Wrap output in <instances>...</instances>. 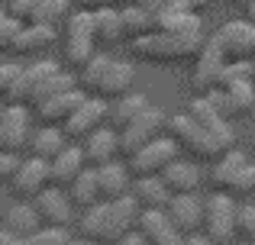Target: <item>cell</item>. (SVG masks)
Segmentation results:
<instances>
[{
	"label": "cell",
	"instance_id": "obj_1",
	"mask_svg": "<svg viewBox=\"0 0 255 245\" xmlns=\"http://www.w3.org/2000/svg\"><path fill=\"white\" fill-rule=\"evenodd\" d=\"M139 203L132 194H123L117 197V200H97L94 207L84 210L81 223H78V229H81L84 239H94L100 245H110L117 239H123V236L136 233V220H139Z\"/></svg>",
	"mask_w": 255,
	"mask_h": 245
},
{
	"label": "cell",
	"instance_id": "obj_2",
	"mask_svg": "<svg viewBox=\"0 0 255 245\" xmlns=\"http://www.w3.org/2000/svg\"><path fill=\"white\" fill-rule=\"evenodd\" d=\"M132 81H136V68L110 55H91V62L81 68V87L104 100H117V97L129 94Z\"/></svg>",
	"mask_w": 255,
	"mask_h": 245
},
{
	"label": "cell",
	"instance_id": "obj_3",
	"mask_svg": "<svg viewBox=\"0 0 255 245\" xmlns=\"http://www.w3.org/2000/svg\"><path fill=\"white\" fill-rule=\"evenodd\" d=\"M200 49H204V39H178V36H168V32H145L139 39H129L132 55L155 65H171V62L178 65V62H187V58H197Z\"/></svg>",
	"mask_w": 255,
	"mask_h": 245
},
{
	"label": "cell",
	"instance_id": "obj_4",
	"mask_svg": "<svg viewBox=\"0 0 255 245\" xmlns=\"http://www.w3.org/2000/svg\"><path fill=\"white\" fill-rule=\"evenodd\" d=\"M168 132H171V139L181 145V149H187L194 158H207V162H217L220 155H223L230 145L226 142H220L213 132H207L204 126H200L197 120H191L187 113H181V116H171L168 123Z\"/></svg>",
	"mask_w": 255,
	"mask_h": 245
},
{
	"label": "cell",
	"instance_id": "obj_5",
	"mask_svg": "<svg viewBox=\"0 0 255 245\" xmlns=\"http://www.w3.org/2000/svg\"><path fill=\"white\" fill-rule=\"evenodd\" d=\"M236 210L239 203L230 197V190H217L204 200V236L217 245L236 242Z\"/></svg>",
	"mask_w": 255,
	"mask_h": 245
},
{
	"label": "cell",
	"instance_id": "obj_6",
	"mask_svg": "<svg viewBox=\"0 0 255 245\" xmlns=\"http://www.w3.org/2000/svg\"><path fill=\"white\" fill-rule=\"evenodd\" d=\"M165 123H168V116H165L158 107H152V103H149V107H145L129 126L117 129V132H120V155H123V158L136 155L142 145H149L155 136H162Z\"/></svg>",
	"mask_w": 255,
	"mask_h": 245
},
{
	"label": "cell",
	"instance_id": "obj_7",
	"mask_svg": "<svg viewBox=\"0 0 255 245\" xmlns=\"http://www.w3.org/2000/svg\"><path fill=\"white\" fill-rule=\"evenodd\" d=\"M94 13L91 10H78L68 16V29H65V58L75 68H84L94 55Z\"/></svg>",
	"mask_w": 255,
	"mask_h": 245
},
{
	"label": "cell",
	"instance_id": "obj_8",
	"mask_svg": "<svg viewBox=\"0 0 255 245\" xmlns=\"http://www.w3.org/2000/svg\"><path fill=\"white\" fill-rule=\"evenodd\" d=\"M178 149L181 145L174 142L171 136H155L149 145H142V149L136 152V155H129L126 162H129V171L136 177H149V174H162L165 168L178 158Z\"/></svg>",
	"mask_w": 255,
	"mask_h": 245
},
{
	"label": "cell",
	"instance_id": "obj_9",
	"mask_svg": "<svg viewBox=\"0 0 255 245\" xmlns=\"http://www.w3.org/2000/svg\"><path fill=\"white\" fill-rule=\"evenodd\" d=\"M104 120H110V107H107V100L104 97H84L81 100V107L75 110V113L68 116V120L62 123V129H65V136L75 142V139H84V136H91L97 126H104Z\"/></svg>",
	"mask_w": 255,
	"mask_h": 245
},
{
	"label": "cell",
	"instance_id": "obj_10",
	"mask_svg": "<svg viewBox=\"0 0 255 245\" xmlns=\"http://www.w3.org/2000/svg\"><path fill=\"white\" fill-rule=\"evenodd\" d=\"M136 233L145 239V245H187V236L174 229L165 210H139Z\"/></svg>",
	"mask_w": 255,
	"mask_h": 245
},
{
	"label": "cell",
	"instance_id": "obj_11",
	"mask_svg": "<svg viewBox=\"0 0 255 245\" xmlns=\"http://www.w3.org/2000/svg\"><path fill=\"white\" fill-rule=\"evenodd\" d=\"M32 203H36L39 216H42V226H71V220H75V203L58 184L42 187L32 197Z\"/></svg>",
	"mask_w": 255,
	"mask_h": 245
},
{
	"label": "cell",
	"instance_id": "obj_12",
	"mask_svg": "<svg viewBox=\"0 0 255 245\" xmlns=\"http://www.w3.org/2000/svg\"><path fill=\"white\" fill-rule=\"evenodd\" d=\"M52 177H49V162L39 155H29L26 162L16 164V171H13L10 177V190L16 197H23V200H32V197L39 194L42 187H49Z\"/></svg>",
	"mask_w": 255,
	"mask_h": 245
},
{
	"label": "cell",
	"instance_id": "obj_13",
	"mask_svg": "<svg viewBox=\"0 0 255 245\" xmlns=\"http://www.w3.org/2000/svg\"><path fill=\"white\" fill-rule=\"evenodd\" d=\"M168 220L174 223V229L184 236H194L204 226V200L197 194H171L168 207H165Z\"/></svg>",
	"mask_w": 255,
	"mask_h": 245
},
{
	"label": "cell",
	"instance_id": "obj_14",
	"mask_svg": "<svg viewBox=\"0 0 255 245\" xmlns=\"http://www.w3.org/2000/svg\"><path fill=\"white\" fill-rule=\"evenodd\" d=\"M84 97H87L84 87H71V90H62V94H55V97H45V100L36 103L32 110H36V116L42 120V126H62L78 107H81Z\"/></svg>",
	"mask_w": 255,
	"mask_h": 245
},
{
	"label": "cell",
	"instance_id": "obj_15",
	"mask_svg": "<svg viewBox=\"0 0 255 245\" xmlns=\"http://www.w3.org/2000/svg\"><path fill=\"white\" fill-rule=\"evenodd\" d=\"M0 226H3L10 236H16V239H29V236L42 226V216H39L36 203H29V200L19 197L16 203H6V207H3V213H0Z\"/></svg>",
	"mask_w": 255,
	"mask_h": 245
},
{
	"label": "cell",
	"instance_id": "obj_16",
	"mask_svg": "<svg viewBox=\"0 0 255 245\" xmlns=\"http://www.w3.org/2000/svg\"><path fill=\"white\" fill-rule=\"evenodd\" d=\"M187 116H191V120H197L207 132H213V136H217L220 142H226V145L233 149V142H236V132H233L230 120H226V116L220 113V110L213 107V103L207 100V97H197V100L187 103Z\"/></svg>",
	"mask_w": 255,
	"mask_h": 245
},
{
	"label": "cell",
	"instance_id": "obj_17",
	"mask_svg": "<svg viewBox=\"0 0 255 245\" xmlns=\"http://www.w3.org/2000/svg\"><path fill=\"white\" fill-rule=\"evenodd\" d=\"M155 32H168L178 39H204V26H200V16L194 10H158Z\"/></svg>",
	"mask_w": 255,
	"mask_h": 245
},
{
	"label": "cell",
	"instance_id": "obj_18",
	"mask_svg": "<svg viewBox=\"0 0 255 245\" xmlns=\"http://www.w3.org/2000/svg\"><path fill=\"white\" fill-rule=\"evenodd\" d=\"M226 62H230V58L223 55V49H220L213 39H207L204 49H200V55H197V65H194V87H197V90L217 87L220 71H223Z\"/></svg>",
	"mask_w": 255,
	"mask_h": 245
},
{
	"label": "cell",
	"instance_id": "obj_19",
	"mask_svg": "<svg viewBox=\"0 0 255 245\" xmlns=\"http://www.w3.org/2000/svg\"><path fill=\"white\" fill-rule=\"evenodd\" d=\"M29 110L26 103H6L3 107V149L19 152L29 145Z\"/></svg>",
	"mask_w": 255,
	"mask_h": 245
},
{
	"label": "cell",
	"instance_id": "obj_20",
	"mask_svg": "<svg viewBox=\"0 0 255 245\" xmlns=\"http://www.w3.org/2000/svg\"><path fill=\"white\" fill-rule=\"evenodd\" d=\"M58 42V26L49 23H23L16 42H13V52L16 55H42L45 49Z\"/></svg>",
	"mask_w": 255,
	"mask_h": 245
},
{
	"label": "cell",
	"instance_id": "obj_21",
	"mask_svg": "<svg viewBox=\"0 0 255 245\" xmlns=\"http://www.w3.org/2000/svg\"><path fill=\"white\" fill-rule=\"evenodd\" d=\"M84 162L87 164H104V162H113L120 155V132L110 129V126H97L91 136H84Z\"/></svg>",
	"mask_w": 255,
	"mask_h": 245
},
{
	"label": "cell",
	"instance_id": "obj_22",
	"mask_svg": "<svg viewBox=\"0 0 255 245\" xmlns=\"http://www.w3.org/2000/svg\"><path fill=\"white\" fill-rule=\"evenodd\" d=\"M84 168H87L84 149H81V145H75V142H68V145H65V149L49 162V177H52V184H58V187H68V184L75 181V177L81 174Z\"/></svg>",
	"mask_w": 255,
	"mask_h": 245
},
{
	"label": "cell",
	"instance_id": "obj_23",
	"mask_svg": "<svg viewBox=\"0 0 255 245\" xmlns=\"http://www.w3.org/2000/svg\"><path fill=\"white\" fill-rule=\"evenodd\" d=\"M97 184H100V197L104 200H117V197L129 194V187H132L129 164H120V162L97 164Z\"/></svg>",
	"mask_w": 255,
	"mask_h": 245
},
{
	"label": "cell",
	"instance_id": "obj_24",
	"mask_svg": "<svg viewBox=\"0 0 255 245\" xmlns=\"http://www.w3.org/2000/svg\"><path fill=\"white\" fill-rule=\"evenodd\" d=\"M252 26L246 19H236V23L220 26V32L213 36V42L223 49L226 58H249V39H252Z\"/></svg>",
	"mask_w": 255,
	"mask_h": 245
},
{
	"label": "cell",
	"instance_id": "obj_25",
	"mask_svg": "<svg viewBox=\"0 0 255 245\" xmlns=\"http://www.w3.org/2000/svg\"><path fill=\"white\" fill-rule=\"evenodd\" d=\"M129 194L136 197V203L142 210H165L171 200L168 184L162 181V174H149V177H136L129 187Z\"/></svg>",
	"mask_w": 255,
	"mask_h": 245
},
{
	"label": "cell",
	"instance_id": "obj_26",
	"mask_svg": "<svg viewBox=\"0 0 255 245\" xmlns=\"http://www.w3.org/2000/svg\"><path fill=\"white\" fill-rule=\"evenodd\" d=\"M162 181L168 184L171 194H197L204 174H200V168L194 162H181V158H174L168 168L162 171Z\"/></svg>",
	"mask_w": 255,
	"mask_h": 245
},
{
	"label": "cell",
	"instance_id": "obj_27",
	"mask_svg": "<svg viewBox=\"0 0 255 245\" xmlns=\"http://www.w3.org/2000/svg\"><path fill=\"white\" fill-rule=\"evenodd\" d=\"M68 142H71V139L65 136L62 126H42V129H36L29 136V152L39 155V158H45V162H52V158H55Z\"/></svg>",
	"mask_w": 255,
	"mask_h": 245
},
{
	"label": "cell",
	"instance_id": "obj_28",
	"mask_svg": "<svg viewBox=\"0 0 255 245\" xmlns=\"http://www.w3.org/2000/svg\"><path fill=\"white\" fill-rule=\"evenodd\" d=\"M68 197H71V203H75V207H81V210L94 207L97 200H104V197H100L97 168H94V164H87V168L81 171V174H78L75 181L68 184Z\"/></svg>",
	"mask_w": 255,
	"mask_h": 245
},
{
	"label": "cell",
	"instance_id": "obj_29",
	"mask_svg": "<svg viewBox=\"0 0 255 245\" xmlns=\"http://www.w3.org/2000/svg\"><path fill=\"white\" fill-rule=\"evenodd\" d=\"M120 23H123V36L126 39H139L145 32H155V13H149L145 6L132 3V6H120Z\"/></svg>",
	"mask_w": 255,
	"mask_h": 245
},
{
	"label": "cell",
	"instance_id": "obj_30",
	"mask_svg": "<svg viewBox=\"0 0 255 245\" xmlns=\"http://www.w3.org/2000/svg\"><path fill=\"white\" fill-rule=\"evenodd\" d=\"M94 39L100 45H117L123 39V23H120V10L107 6V10H94Z\"/></svg>",
	"mask_w": 255,
	"mask_h": 245
},
{
	"label": "cell",
	"instance_id": "obj_31",
	"mask_svg": "<svg viewBox=\"0 0 255 245\" xmlns=\"http://www.w3.org/2000/svg\"><path fill=\"white\" fill-rule=\"evenodd\" d=\"M145 107H149V100H145L142 94H132V90H129V94H123V97H117V103L110 107V123H113V129H123V126H129Z\"/></svg>",
	"mask_w": 255,
	"mask_h": 245
},
{
	"label": "cell",
	"instance_id": "obj_32",
	"mask_svg": "<svg viewBox=\"0 0 255 245\" xmlns=\"http://www.w3.org/2000/svg\"><path fill=\"white\" fill-rule=\"evenodd\" d=\"M223 90L230 94V103H233V113L236 116H246L255 107V84H252V78L236 81V84H230V87H223Z\"/></svg>",
	"mask_w": 255,
	"mask_h": 245
},
{
	"label": "cell",
	"instance_id": "obj_33",
	"mask_svg": "<svg viewBox=\"0 0 255 245\" xmlns=\"http://www.w3.org/2000/svg\"><path fill=\"white\" fill-rule=\"evenodd\" d=\"M71 16V0H42L32 16V23H49V26H58L62 19Z\"/></svg>",
	"mask_w": 255,
	"mask_h": 245
},
{
	"label": "cell",
	"instance_id": "obj_34",
	"mask_svg": "<svg viewBox=\"0 0 255 245\" xmlns=\"http://www.w3.org/2000/svg\"><path fill=\"white\" fill-rule=\"evenodd\" d=\"M71 87H78V81L68 75V71H55V75L49 78V81L42 84V87L36 90V97H32V103L29 107H36V103H42L45 97H55V94H62V90H71Z\"/></svg>",
	"mask_w": 255,
	"mask_h": 245
},
{
	"label": "cell",
	"instance_id": "obj_35",
	"mask_svg": "<svg viewBox=\"0 0 255 245\" xmlns=\"http://www.w3.org/2000/svg\"><path fill=\"white\" fill-rule=\"evenodd\" d=\"M230 194H255V162H246L243 168L233 171V177L226 181V187Z\"/></svg>",
	"mask_w": 255,
	"mask_h": 245
},
{
	"label": "cell",
	"instance_id": "obj_36",
	"mask_svg": "<svg viewBox=\"0 0 255 245\" xmlns=\"http://www.w3.org/2000/svg\"><path fill=\"white\" fill-rule=\"evenodd\" d=\"M68 239H71L68 226H39L36 233L29 236L32 245H65Z\"/></svg>",
	"mask_w": 255,
	"mask_h": 245
},
{
	"label": "cell",
	"instance_id": "obj_37",
	"mask_svg": "<svg viewBox=\"0 0 255 245\" xmlns=\"http://www.w3.org/2000/svg\"><path fill=\"white\" fill-rule=\"evenodd\" d=\"M236 239L255 242V203H243L236 210Z\"/></svg>",
	"mask_w": 255,
	"mask_h": 245
},
{
	"label": "cell",
	"instance_id": "obj_38",
	"mask_svg": "<svg viewBox=\"0 0 255 245\" xmlns=\"http://www.w3.org/2000/svg\"><path fill=\"white\" fill-rule=\"evenodd\" d=\"M39 3H42V0H10V3H6V13H10L13 19H19V23H32Z\"/></svg>",
	"mask_w": 255,
	"mask_h": 245
},
{
	"label": "cell",
	"instance_id": "obj_39",
	"mask_svg": "<svg viewBox=\"0 0 255 245\" xmlns=\"http://www.w3.org/2000/svg\"><path fill=\"white\" fill-rule=\"evenodd\" d=\"M19 29H23V23H19V19H13L10 13H6V16L0 19V52L13 49V42H16Z\"/></svg>",
	"mask_w": 255,
	"mask_h": 245
},
{
	"label": "cell",
	"instance_id": "obj_40",
	"mask_svg": "<svg viewBox=\"0 0 255 245\" xmlns=\"http://www.w3.org/2000/svg\"><path fill=\"white\" fill-rule=\"evenodd\" d=\"M204 97L220 110V113L226 116V120H230V116H236V113H233V103H230V94H226L223 87H210V90H204Z\"/></svg>",
	"mask_w": 255,
	"mask_h": 245
},
{
	"label": "cell",
	"instance_id": "obj_41",
	"mask_svg": "<svg viewBox=\"0 0 255 245\" xmlns=\"http://www.w3.org/2000/svg\"><path fill=\"white\" fill-rule=\"evenodd\" d=\"M19 65H0V100L6 103V97H10V87H13V81L19 78Z\"/></svg>",
	"mask_w": 255,
	"mask_h": 245
},
{
	"label": "cell",
	"instance_id": "obj_42",
	"mask_svg": "<svg viewBox=\"0 0 255 245\" xmlns=\"http://www.w3.org/2000/svg\"><path fill=\"white\" fill-rule=\"evenodd\" d=\"M16 164H19L16 152H6V149H0V184H3V181H10V177H13Z\"/></svg>",
	"mask_w": 255,
	"mask_h": 245
},
{
	"label": "cell",
	"instance_id": "obj_43",
	"mask_svg": "<svg viewBox=\"0 0 255 245\" xmlns=\"http://www.w3.org/2000/svg\"><path fill=\"white\" fill-rule=\"evenodd\" d=\"M78 3H81V10H107V6H117V10H120V6H123L126 3V0H78Z\"/></svg>",
	"mask_w": 255,
	"mask_h": 245
},
{
	"label": "cell",
	"instance_id": "obj_44",
	"mask_svg": "<svg viewBox=\"0 0 255 245\" xmlns=\"http://www.w3.org/2000/svg\"><path fill=\"white\" fill-rule=\"evenodd\" d=\"M110 245H145V239L139 233H129V236H123V239H117V242H110Z\"/></svg>",
	"mask_w": 255,
	"mask_h": 245
},
{
	"label": "cell",
	"instance_id": "obj_45",
	"mask_svg": "<svg viewBox=\"0 0 255 245\" xmlns=\"http://www.w3.org/2000/svg\"><path fill=\"white\" fill-rule=\"evenodd\" d=\"M132 3L145 6V10H149V13H158V10H165V0H132Z\"/></svg>",
	"mask_w": 255,
	"mask_h": 245
},
{
	"label": "cell",
	"instance_id": "obj_46",
	"mask_svg": "<svg viewBox=\"0 0 255 245\" xmlns=\"http://www.w3.org/2000/svg\"><path fill=\"white\" fill-rule=\"evenodd\" d=\"M165 10H194L191 0H165Z\"/></svg>",
	"mask_w": 255,
	"mask_h": 245
},
{
	"label": "cell",
	"instance_id": "obj_47",
	"mask_svg": "<svg viewBox=\"0 0 255 245\" xmlns=\"http://www.w3.org/2000/svg\"><path fill=\"white\" fill-rule=\"evenodd\" d=\"M187 245H217V242H210L207 236H197V233H194V236H187Z\"/></svg>",
	"mask_w": 255,
	"mask_h": 245
},
{
	"label": "cell",
	"instance_id": "obj_48",
	"mask_svg": "<svg viewBox=\"0 0 255 245\" xmlns=\"http://www.w3.org/2000/svg\"><path fill=\"white\" fill-rule=\"evenodd\" d=\"M65 245H100V242H94V239H84V236H81V239H68Z\"/></svg>",
	"mask_w": 255,
	"mask_h": 245
},
{
	"label": "cell",
	"instance_id": "obj_49",
	"mask_svg": "<svg viewBox=\"0 0 255 245\" xmlns=\"http://www.w3.org/2000/svg\"><path fill=\"white\" fill-rule=\"evenodd\" d=\"M3 107H6V103L0 100V149H3Z\"/></svg>",
	"mask_w": 255,
	"mask_h": 245
},
{
	"label": "cell",
	"instance_id": "obj_50",
	"mask_svg": "<svg viewBox=\"0 0 255 245\" xmlns=\"http://www.w3.org/2000/svg\"><path fill=\"white\" fill-rule=\"evenodd\" d=\"M249 58H255V26H252V39H249Z\"/></svg>",
	"mask_w": 255,
	"mask_h": 245
},
{
	"label": "cell",
	"instance_id": "obj_51",
	"mask_svg": "<svg viewBox=\"0 0 255 245\" xmlns=\"http://www.w3.org/2000/svg\"><path fill=\"white\" fill-rule=\"evenodd\" d=\"M10 245H32L29 239H16V236H13V239H10Z\"/></svg>",
	"mask_w": 255,
	"mask_h": 245
},
{
	"label": "cell",
	"instance_id": "obj_52",
	"mask_svg": "<svg viewBox=\"0 0 255 245\" xmlns=\"http://www.w3.org/2000/svg\"><path fill=\"white\" fill-rule=\"evenodd\" d=\"M207 3H210V0H191V6H194V10H197V6H207Z\"/></svg>",
	"mask_w": 255,
	"mask_h": 245
},
{
	"label": "cell",
	"instance_id": "obj_53",
	"mask_svg": "<svg viewBox=\"0 0 255 245\" xmlns=\"http://www.w3.org/2000/svg\"><path fill=\"white\" fill-rule=\"evenodd\" d=\"M236 3H239V6H246V10H249V6L255 3V0H236Z\"/></svg>",
	"mask_w": 255,
	"mask_h": 245
},
{
	"label": "cell",
	"instance_id": "obj_54",
	"mask_svg": "<svg viewBox=\"0 0 255 245\" xmlns=\"http://www.w3.org/2000/svg\"><path fill=\"white\" fill-rule=\"evenodd\" d=\"M249 23H255V3L249 6Z\"/></svg>",
	"mask_w": 255,
	"mask_h": 245
},
{
	"label": "cell",
	"instance_id": "obj_55",
	"mask_svg": "<svg viewBox=\"0 0 255 245\" xmlns=\"http://www.w3.org/2000/svg\"><path fill=\"white\" fill-rule=\"evenodd\" d=\"M3 207H6V203H3V187H0V213H3Z\"/></svg>",
	"mask_w": 255,
	"mask_h": 245
},
{
	"label": "cell",
	"instance_id": "obj_56",
	"mask_svg": "<svg viewBox=\"0 0 255 245\" xmlns=\"http://www.w3.org/2000/svg\"><path fill=\"white\" fill-rule=\"evenodd\" d=\"M230 245H255V242H246V239H243V242H230Z\"/></svg>",
	"mask_w": 255,
	"mask_h": 245
},
{
	"label": "cell",
	"instance_id": "obj_57",
	"mask_svg": "<svg viewBox=\"0 0 255 245\" xmlns=\"http://www.w3.org/2000/svg\"><path fill=\"white\" fill-rule=\"evenodd\" d=\"M3 16H6V10H0V19H3Z\"/></svg>",
	"mask_w": 255,
	"mask_h": 245
}]
</instances>
